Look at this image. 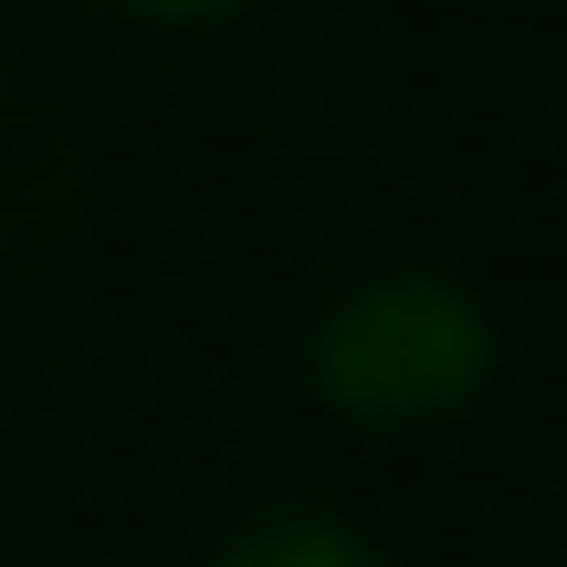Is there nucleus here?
Instances as JSON below:
<instances>
[{"label": "nucleus", "instance_id": "nucleus-1", "mask_svg": "<svg viewBox=\"0 0 567 567\" xmlns=\"http://www.w3.org/2000/svg\"><path fill=\"white\" fill-rule=\"evenodd\" d=\"M494 379V316L452 274H368L316 326V400L358 431H431Z\"/></svg>", "mask_w": 567, "mask_h": 567}, {"label": "nucleus", "instance_id": "nucleus-2", "mask_svg": "<svg viewBox=\"0 0 567 567\" xmlns=\"http://www.w3.org/2000/svg\"><path fill=\"white\" fill-rule=\"evenodd\" d=\"M210 567H379V547L358 526H337V515H316V505H284V515L231 526L210 547Z\"/></svg>", "mask_w": 567, "mask_h": 567}, {"label": "nucleus", "instance_id": "nucleus-3", "mask_svg": "<svg viewBox=\"0 0 567 567\" xmlns=\"http://www.w3.org/2000/svg\"><path fill=\"white\" fill-rule=\"evenodd\" d=\"M116 11H137V21H200V11H221V0H116Z\"/></svg>", "mask_w": 567, "mask_h": 567}]
</instances>
